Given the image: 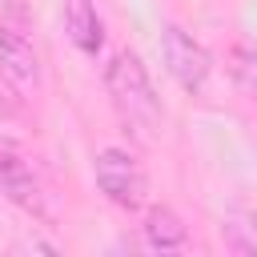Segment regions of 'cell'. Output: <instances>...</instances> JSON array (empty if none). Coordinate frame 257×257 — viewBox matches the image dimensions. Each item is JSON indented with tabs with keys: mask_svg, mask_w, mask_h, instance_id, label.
<instances>
[{
	"mask_svg": "<svg viewBox=\"0 0 257 257\" xmlns=\"http://www.w3.org/2000/svg\"><path fill=\"white\" fill-rule=\"evenodd\" d=\"M0 76L16 88H36L40 84V52L8 20H0Z\"/></svg>",
	"mask_w": 257,
	"mask_h": 257,
	"instance_id": "277c9868",
	"label": "cell"
},
{
	"mask_svg": "<svg viewBox=\"0 0 257 257\" xmlns=\"http://www.w3.org/2000/svg\"><path fill=\"white\" fill-rule=\"evenodd\" d=\"M16 112H20V100H16V92L0 84V120H12Z\"/></svg>",
	"mask_w": 257,
	"mask_h": 257,
	"instance_id": "8fae6325",
	"label": "cell"
},
{
	"mask_svg": "<svg viewBox=\"0 0 257 257\" xmlns=\"http://www.w3.org/2000/svg\"><path fill=\"white\" fill-rule=\"evenodd\" d=\"M0 193H4L12 205H20L24 213L44 217V189H40L32 165H28L16 149H8V145H0Z\"/></svg>",
	"mask_w": 257,
	"mask_h": 257,
	"instance_id": "5b68a950",
	"label": "cell"
},
{
	"mask_svg": "<svg viewBox=\"0 0 257 257\" xmlns=\"http://www.w3.org/2000/svg\"><path fill=\"white\" fill-rule=\"evenodd\" d=\"M92 181H96L100 197L112 201V205L124 209V213L141 209L145 197H149L145 165H141L128 149H116V145H108V149H100V153L92 157Z\"/></svg>",
	"mask_w": 257,
	"mask_h": 257,
	"instance_id": "7a4b0ae2",
	"label": "cell"
},
{
	"mask_svg": "<svg viewBox=\"0 0 257 257\" xmlns=\"http://www.w3.org/2000/svg\"><path fill=\"white\" fill-rule=\"evenodd\" d=\"M64 32L84 56H96L104 48V20L92 0H64Z\"/></svg>",
	"mask_w": 257,
	"mask_h": 257,
	"instance_id": "8992f818",
	"label": "cell"
},
{
	"mask_svg": "<svg viewBox=\"0 0 257 257\" xmlns=\"http://www.w3.org/2000/svg\"><path fill=\"white\" fill-rule=\"evenodd\" d=\"M229 76H233V84L257 104V48L237 44V48L229 52Z\"/></svg>",
	"mask_w": 257,
	"mask_h": 257,
	"instance_id": "ba28073f",
	"label": "cell"
},
{
	"mask_svg": "<svg viewBox=\"0 0 257 257\" xmlns=\"http://www.w3.org/2000/svg\"><path fill=\"white\" fill-rule=\"evenodd\" d=\"M104 92L116 108V116L137 133V137H153L161 128V96L149 80V68L141 64L137 52L116 48L104 64Z\"/></svg>",
	"mask_w": 257,
	"mask_h": 257,
	"instance_id": "6da1fadb",
	"label": "cell"
},
{
	"mask_svg": "<svg viewBox=\"0 0 257 257\" xmlns=\"http://www.w3.org/2000/svg\"><path fill=\"white\" fill-rule=\"evenodd\" d=\"M28 16H32V4H28V0H0V20H8V24H16V28H24V24H28Z\"/></svg>",
	"mask_w": 257,
	"mask_h": 257,
	"instance_id": "9c48e42d",
	"label": "cell"
},
{
	"mask_svg": "<svg viewBox=\"0 0 257 257\" xmlns=\"http://www.w3.org/2000/svg\"><path fill=\"white\" fill-rule=\"evenodd\" d=\"M249 237H229V245L233 249H241V253H257V213L249 217V225H241Z\"/></svg>",
	"mask_w": 257,
	"mask_h": 257,
	"instance_id": "30bf717a",
	"label": "cell"
},
{
	"mask_svg": "<svg viewBox=\"0 0 257 257\" xmlns=\"http://www.w3.org/2000/svg\"><path fill=\"white\" fill-rule=\"evenodd\" d=\"M141 233H145V245L157 249V253H177V249L189 245V229H185V221H181L169 205H153V209L145 213Z\"/></svg>",
	"mask_w": 257,
	"mask_h": 257,
	"instance_id": "52a82bcc",
	"label": "cell"
},
{
	"mask_svg": "<svg viewBox=\"0 0 257 257\" xmlns=\"http://www.w3.org/2000/svg\"><path fill=\"white\" fill-rule=\"evenodd\" d=\"M161 60H165V72L189 96L205 92L209 72H213V56H209V48L193 32H185L181 24H165V32H161Z\"/></svg>",
	"mask_w": 257,
	"mask_h": 257,
	"instance_id": "3957f363",
	"label": "cell"
}]
</instances>
